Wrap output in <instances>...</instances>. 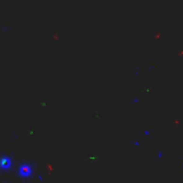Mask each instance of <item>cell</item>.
Here are the masks:
<instances>
[{"label": "cell", "instance_id": "cell-1", "mask_svg": "<svg viewBox=\"0 0 183 183\" xmlns=\"http://www.w3.org/2000/svg\"><path fill=\"white\" fill-rule=\"evenodd\" d=\"M15 172L16 177H19L20 180H29L36 175V164L33 162H23L15 169Z\"/></svg>", "mask_w": 183, "mask_h": 183}, {"label": "cell", "instance_id": "cell-3", "mask_svg": "<svg viewBox=\"0 0 183 183\" xmlns=\"http://www.w3.org/2000/svg\"><path fill=\"white\" fill-rule=\"evenodd\" d=\"M156 157L159 159V160H162V159L164 157V152H163V150H159V152H157V155H156Z\"/></svg>", "mask_w": 183, "mask_h": 183}, {"label": "cell", "instance_id": "cell-2", "mask_svg": "<svg viewBox=\"0 0 183 183\" xmlns=\"http://www.w3.org/2000/svg\"><path fill=\"white\" fill-rule=\"evenodd\" d=\"M16 169L15 157L9 153L0 155V173H10Z\"/></svg>", "mask_w": 183, "mask_h": 183}, {"label": "cell", "instance_id": "cell-4", "mask_svg": "<svg viewBox=\"0 0 183 183\" xmlns=\"http://www.w3.org/2000/svg\"><path fill=\"white\" fill-rule=\"evenodd\" d=\"M182 168H183V163H182Z\"/></svg>", "mask_w": 183, "mask_h": 183}]
</instances>
